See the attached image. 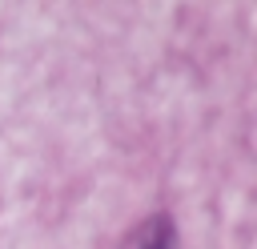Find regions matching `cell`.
Wrapping results in <instances>:
<instances>
[{"instance_id": "cell-1", "label": "cell", "mask_w": 257, "mask_h": 249, "mask_svg": "<svg viewBox=\"0 0 257 249\" xmlns=\"http://www.w3.org/2000/svg\"><path fill=\"white\" fill-rule=\"evenodd\" d=\"M133 249H177V233H173V221L169 217H153L145 225V233L137 237Z\"/></svg>"}]
</instances>
